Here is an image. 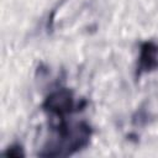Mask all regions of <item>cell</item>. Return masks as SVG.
<instances>
[{
	"label": "cell",
	"mask_w": 158,
	"mask_h": 158,
	"mask_svg": "<svg viewBox=\"0 0 158 158\" xmlns=\"http://www.w3.org/2000/svg\"><path fill=\"white\" fill-rule=\"evenodd\" d=\"M43 106L56 117H63L65 114H69L73 110L74 102H73L72 93L65 89L54 91L46 99Z\"/></svg>",
	"instance_id": "obj_1"
},
{
	"label": "cell",
	"mask_w": 158,
	"mask_h": 158,
	"mask_svg": "<svg viewBox=\"0 0 158 158\" xmlns=\"http://www.w3.org/2000/svg\"><path fill=\"white\" fill-rule=\"evenodd\" d=\"M158 65V46L153 42H146L141 47L138 73L153 70Z\"/></svg>",
	"instance_id": "obj_2"
}]
</instances>
